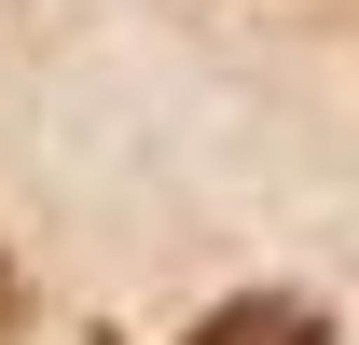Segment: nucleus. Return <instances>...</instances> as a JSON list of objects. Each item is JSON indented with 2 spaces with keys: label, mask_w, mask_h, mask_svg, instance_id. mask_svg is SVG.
Here are the masks:
<instances>
[{
  "label": "nucleus",
  "mask_w": 359,
  "mask_h": 345,
  "mask_svg": "<svg viewBox=\"0 0 359 345\" xmlns=\"http://www.w3.org/2000/svg\"><path fill=\"white\" fill-rule=\"evenodd\" d=\"M194 345H318V318H304V304H222Z\"/></svg>",
  "instance_id": "obj_1"
},
{
  "label": "nucleus",
  "mask_w": 359,
  "mask_h": 345,
  "mask_svg": "<svg viewBox=\"0 0 359 345\" xmlns=\"http://www.w3.org/2000/svg\"><path fill=\"white\" fill-rule=\"evenodd\" d=\"M0 318H14V262H0Z\"/></svg>",
  "instance_id": "obj_2"
}]
</instances>
